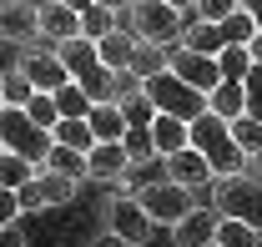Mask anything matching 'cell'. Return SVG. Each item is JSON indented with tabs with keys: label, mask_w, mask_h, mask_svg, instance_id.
<instances>
[{
	"label": "cell",
	"mask_w": 262,
	"mask_h": 247,
	"mask_svg": "<svg viewBox=\"0 0 262 247\" xmlns=\"http://www.w3.org/2000/svg\"><path fill=\"white\" fill-rule=\"evenodd\" d=\"M126 152H131V167H146L157 156V141H151V126H131L126 131Z\"/></svg>",
	"instance_id": "f546056e"
},
{
	"label": "cell",
	"mask_w": 262,
	"mask_h": 247,
	"mask_svg": "<svg viewBox=\"0 0 262 247\" xmlns=\"http://www.w3.org/2000/svg\"><path fill=\"white\" fill-rule=\"evenodd\" d=\"M237 10H242V0H196V20H212V26L232 20Z\"/></svg>",
	"instance_id": "1f68e13d"
},
{
	"label": "cell",
	"mask_w": 262,
	"mask_h": 247,
	"mask_svg": "<svg viewBox=\"0 0 262 247\" xmlns=\"http://www.w3.org/2000/svg\"><path fill=\"white\" fill-rule=\"evenodd\" d=\"M166 5H177V10H196V0H166Z\"/></svg>",
	"instance_id": "b9f144b4"
},
{
	"label": "cell",
	"mask_w": 262,
	"mask_h": 247,
	"mask_svg": "<svg viewBox=\"0 0 262 247\" xmlns=\"http://www.w3.org/2000/svg\"><path fill=\"white\" fill-rule=\"evenodd\" d=\"M136 46H141V35L126 31V26H116L111 35H101V40H96L101 61L111 66V71H131V61H136Z\"/></svg>",
	"instance_id": "ac0fdd59"
},
{
	"label": "cell",
	"mask_w": 262,
	"mask_h": 247,
	"mask_svg": "<svg viewBox=\"0 0 262 247\" xmlns=\"http://www.w3.org/2000/svg\"><path fill=\"white\" fill-rule=\"evenodd\" d=\"M56 141H66V147H76V152L91 156V147H96V131H91V121H86V116H71V121L56 126Z\"/></svg>",
	"instance_id": "83f0119b"
},
{
	"label": "cell",
	"mask_w": 262,
	"mask_h": 247,
	"mask_svg": "<svg viewBox=\"0 0 262 247\" xmlns=\"http://www.w3.org/2000/svg\"><path fill=\"white\" fill-rule=\"evenodd\" d=\"M242 10L252 15V26H257V31H262V0H242Z\"/></svg>",
	"instance_id": "8d00e7d4"
},
{
	"label": "cell",
	"mask_w": 262,
	"mask_h": 247,
	"mask_svg": "<svg viewBox=\"0 0 262 247\" xmlns=\"http://www.w3.org/2000/svg\"><path fill=\"white\" fill-rule=\"evenodd\" d=\"M171 71H177L182 81H192L196 91H207V96L222 86V66H217V56L192 51V46H171Z\"/></svg>",
	"instance_id": "7c38bea8"
},
{
	"label": "cell",
	"mask_w": 262,
	"mask_h": 247,
	"mask_svg": "<svg viewBox=\"0 0 262 247\" xmlns=\"http://www.w3.org/2000/svg\"><path fill=\"white\" fill-rule=\"evenodd\" d=\"M217 227H222V207H217V202H212V207L196 202L192 212L171 227V247H212L217 242Z\"/></svg>",
	"instance_id": "8fae6325"
},
{
	"label": "cell",
	"mask_w": 262,
	"mask_h": 247,
	"mask_svg": "<svg viewBox=\"0 0 262 247\" xmlns=\"http://www.w3.org/2000/svg\"><path fill=\"white\" fill-rule=\"evenodd\" d=\"M247 46H252V61H257V66H262V31H257V35H252V40H247Z\"/></svg>",
	"instance_id": "f35d334b"
},
{
	"label": "cell",
	"mask_w": 262,
	"mask_h": 247,
	"mask_svg": "<svg viewBox=\"0 0 262 247\" xmlns=\"http://www.w3.org/2000/svg\"><path fill=\"white\" fill-rule=\"evenodd\" d=\"M212 111L227 116V121L247 116V81H222V86L212 91Z\"/></svg>",
	"instance_id": "603a6c76"
},
{
	"label": "cell",
	"mask_w": 262,
	"mask_h": 247,
	"mask_svg": "<svg viewBox=\"0 0 262 247\" xmlns=\"http://www.w3.org/2000/svg\"><path fill=\"white\" fill-rule=\"evenodd\" d=\"M0 101L5 106H31L35 101V81L15 66V71H5V81H0Z\"/></svg>",
	"instance_id": "484cf974"
},
{
	"label": "cell",
	"mask_w": 262,
	"mask_h": 247,
	"mask_svg": "<svg viewBox=\"0 0 262 247\" xmlns=\"http://www.w3.org/2000/svg\"><path fill=\"white\" fill-rule=\"evenodd\" d=\"M166 66H171V46H157V40H141V46H136V61H131V76L151 81V76H162Z\"/></svg>",
	"instance_id": "44dd1931"
},
{
	"label": "cell",
	"mask_w": 262,
	"mask_h": 247,
	"mask_svg": "<svg viewBox=\"0 0 262 247\" xmlns=\"http://www.w3.org/2000/svg\"><path fill=\"white\" fill-rule=\"evenodd\" d=\"M20 212H26V207H20V197H15V192L5 187V192H0V222L10 227V222H15V217H20Z\"/></svg>",
	"instance_id": "836d02e7"
},
{
	"label": "cell",
	"mask_w": 262,
	"mask_h": 247,
	"mask_svg": "<svg viewBox=\"0 0 262 247\" xmlns=\"http://www.w3.org/2000/svg\"><path fill=\"white\" fill-rule=\"evenodd\" d=\"M81 26H86V35H91V40H101V35H111L116 26H121V15H116L111 5H91V10L81 15Z\"/></svg>",
	"instance_id": "f1b7e54d"
},
{
	"label": "cell",
	"mask_w": 262,
	"mask_h": 247,
	"mask_svg": "<svg viewBox=\"0 0 262 247\" xmlns=\"http://www.w3.org/2000/svg\"><path fill=\"white\" fill-rule=\"evenodd\" d=\"M101 222H106V232H116V237H126L131 247H146L151 242V212L141 207V197L136 192H116V197H106V207H101Z\"/></svg>",
	"instance_id": "5b68a950"
},
{
	"label": "cell",
	"mask_w": 262,
	"mask_h": 247,
	"mask_svg": "<svg viewBox=\"0 0 262 247\" xmlns=\"http://www.w3.org/2000/svg\"><path fill=\"white\" fill-rule=\"evenodd\" d=\"M81 247H131V242L116 237V232H101V237H91V242H81Z\"/></svg>",
	"instance_id": "e575fe53"
},
{
	"label": "cell",
	"mask_w": 262,
	"mask_h": 247,
	"mask_svg": "<svg viewBox=\"0 0 262 247\" xmlns=\"http://www.w3.org/2000/svg\"><path fill=\"white\" fill-rule=\"evenodd\" d=\"M247 172H252V177H262V147H257L252 156H247Z\"/></svg>",
	"instance_id": "74e56055"
},
{
	"label": "cell",
	"mask_w": 262,
	"mask_h": 247,
	"mask_svg": "<svg viewBox=\"0 0 262 247\" xmlns=\"http://www.w3.org/2000/svg\"><path fill=\"white\" fill-rule=\"evenodd\" d=\"M86 121H91V131H96V141H126V131H131L121 101H96Z\"/></svg>",
	"instance_id": "e0dca14e"
},
{
	"label": "cell",
	"mask_w": 262,
	"mask_h": 247,
	"mask_svg": "<svg viewBox=\"0 0 262 247\" xmlns=\"http://www.w3.org/2000/svg\"><path fill=\"white\" fill-rule=\"evenodd\" d=\"M192 147L212 161L217 177H237V172H247V152L237 147L232 121H227V116H217V111H202V116L192 121Z\"/></svg>",
	"instance_id": "6da1fadb"
},
{
	"label": "cell",
	"mask_w": 262,
	"mask_h": 247,
	"mask_svg": "<svg viewBox=\"0 0 262 247\" xmlns=\"http://www.w3.org/2000/svg\"><path fill=\"white\" fill-rule=\"evenodd\" d=\"M212 247H217V242H212Z\"/></svg>",
	"instance_id": "7bdbcfd3"
},
{
	"label": "cell",
	"mask_w": 262,
	"mask_h": 247,
	"mask_svg": "<svg viewBox=\"0 0 262 247\" xmlns=\"http://www.w3.org/2000/svg\"><path fill=\"white\" fill-rule=\"evenodd\" d=\"M76 192H81V182H76V177L40 167V172H35V177L20 187L15 197H20V207H26V212H40V207H66V202H76Z\"/></svg>",
	"instance_id": "ba28073f"
},
{
	"label": "cell",
	"mask_w": 262,
	"mask_h": 247,
	"mask_svg": "<svg viewBox=\"0 0 262 247\" xmlns=\"http://www.w3.org/2000/svg\"><path fill=\"white\" fill-rule=\"evenodd\" d=\"M56 51H61L66 71H71V76H76L81 86H86V81L96 76L101 66H106V61H101V51H96V40H91V35H76V40H61Z\"/></svg>",
	"instance_id": "2e32d148"
},
{
	"label": "cell",
	"mask_w": 262,
	"mask_h": 247,
	"mask_svg": "<svg viewBox=\"0 0 262 247\" xmlns=\"http://www.w3.org/2000/svg\"><path fill=\"white\" fill-rule=\"evenodd\" d=\"M40 35H46L51 46L86 35V26H81V10H71L66 0H46V5H40Z\"/></svg>",
	"instance_id": "9a60e30c"
},
{
	"label": "cell",
	"mask_w": 262,
	"mask_h": 247,
	"mask_svg": "<svg viewBox=\"0 0 262 247\" xmlns=\"http://www.w3.org/2000/svg\"><path fill=\"white\" fill-rule=\"evenodd\" d=\"M182 46H192V51H207V56H222V26H212V20H196V26H187V35H182Z\"/></svg>",
	"instance_id": "4316f807"
},
{
	"label": "cell",
	"mask_w": 262,
	"mask_h": 247,
	"mask_svg": "<svg viewBox=\"0 0 262 247\" xmlns=\"http://www.w3.org/2000/svg\"><path fill=\"white\" fill-rule=\"evenodd\" d=\"M146 96H151V106H157L162 116H182V121H196L202 111H212V96L196 91L192 81H182L171 66H166L162 76L146 81Z\"/></svg>",
	"instance_id": "277c9868"
},
{
	"label": "cell",
	"mask_w": 262,
	"mask_h": 247,
	"mask_svg": "<svg viewBox=\"0 0 262 247\" xmlns=\"http://www.w3.org/2000/svg\"><path fill=\"white\" fill-rule=\"evenodd\" d=\"M247 111L262 121V66H252V76H247Z\"/></svg>",
	"instance_id": "d6a6232c"
},
{
	"label": "cell",
	"mask_w": 262,
	"mask_h": 247,
	"mask_svg": "<svg viewBox=\"0 0 262 247\" xmlns=\"http://www.w3.org/2000/svg\"><path fill=\"white\" fill-rule=\"evenodd\" d=\"M136 197H141V207L151 212V222H162V227H177V222L196 207V192H192V187H182V182H171V177L136 187Z\"/></svg>",
	"instance_id": "52a82bcc"
},
{
	"label": "cell",
	"mask_w": 262,
	"mask_h": 247,
	"mask_svg": "<svg viewBox=\"0 0 262 247\" xmlns=\"http://www.w3.org/2000/svg\"><path fill=\"white\" fill-rule=\"evenodd\" d=\"M46 167H51V172H66V177H76V182H91V156L76 152V147H66V141H56V147H51Z\"/></svg>",
	"instance_id": "ffe728a7"
},
{
	"label": "cell",
	"mask_w": 262,
	"mask_h": 247,
	"mask_svg": "<svg viewBox=\"0 0 262 247\" xmlns=\"http://www.w3.org/2000/svg\"><path fill=\"white\" fill-rule=\"evenodd\" d=\"M151 141H157V156L182 152V147H192V121H182V116H162V111H157V121H151Z\"/></svg>",
	"instance_id": "d6986e66"
},
{
	"label": "cell",
	"mask_w": 262,
	"mask_h": 247,
	"mask_svg": "<svg viewBox=\"0 0 262 247\" xmlns=\"http://www.w3.org/2000/svg\"><path fill=\"white\" fill-rule=\"evenodd\" d=\"M0 147L31 156L35 167H46V156H51V147H56V131H46L26 106H5V111H0Z\"/></svg>",
	"instance_id": "3957f363"
},
{
	"label": "cell",
	"mask_w": 262,
	"mask_h": 247,
	"mask_svg": "<svg viewBox=\"0 0 262 247\" xmlns=\"http://www.w3.org/2000/svg\"><path fill=\"white\" fill-rule=\"evenodd\" d=\"M20 71L35 81V91H61L66 81H76L71 71H66V61H61V51L56 46H35V51H20Z\"/></svg>",
	"instance_id": "30bf717a"
},
{
	"label": "cell",
	"mask_w": 262,
	"mask_h": 247,
	"mask_svg": "<svg viewBox=\"0 0 262 247\" xmlns=\"http://www.w3.org/2000/svg\"><path fill=\"white\" fill-rule=\"evenodd\" d=\"M217 207H222V217H242L262 232V177H252V172L217 177Z\"/></svg>",
	"instance_id": "8992f818"
},
{
	"label": "cell",
	"mask_w": 262,
	"mask_h": 247,
	"mask_svg": "<svg viewBox=\"0 0 262 247\" xmlns=\"http://www.w3.org/2000/svg\"><path fill=\"white\" fill-rule=\"evenodd\" d=\"M217 66H222V81H247L257 61H252V46H247V40H232V46H222Z\"/></svg>",
	"instance_id": "7402d4cb"
},
{
	"label": "cell",
	"mask_w": 262,
	"mask_h": 247,
	"mask_svg": "<svg viewBox=\"0 0 262 247\" xmlns=\"http://www.w3.org/2000/svg\"><path fill=\"white\" fill-rule=\"evenodd\" d=\"M96 5H111V10H116V15H121V10H126L131 0H96Z\"/></svg>",
	"instance_id": "60d3db41"
},
{
	"label": "cell",
	"mask_w": 262,
	"mask_h": 247,
	"mask_svg": "<svg viewBox=\"0 0 262 247\" xmlns=\"http://www.w3.org/2000/svg\"><path fill=\"white\" fill-rule=\"evenodd\" d=\"M35 172H40V167H35L31 156H20V152H5V147H0V182L10 187V192H20V187L31 182Z\"/></svg>",
	"instance_id": "cb8c5ba5"
},
{
	"label": "cell",
	"mask_w": 262,
	"mask_h": 247,
	"mask_svg": "<svg viewBox=\"0 0 262 247\" xmlns=\"http://www.w3.org/2000/svg\"><path fill=\"white\" fill-rule=\"evenodd\" d=\"M162 167H166V177L171 182H182V187H207V182H217V172H212V161L196 152V147H182V152H171V156H162Z\"/></svg>",
	"instance_id": "5bb4252c"
},
{
	"label": "cell",
	"mask_w": 262,
	"mask_h": 247,
	"mask_svg": "<svg viewBox=\"0 0 262 247\" xmlns=\"http://www.w3.org/2000/svg\"><path fill=\"white\" fill-rule=\"evenodd\" d=\"M66 5H71V10H81V15H86V10H91V5H96V0H66Z\"/></svg>",
	"instance_id": "ab89813d"
},
{
	"label": "cell",
	"mask_w": 262,
	"mask_h": 247,
	"mask_svg": "<svg viewBox=\"0 0 262 247\" xmlns=\"http://www.w3.org/2000/svg\"><path fill=\"white\" fill-rule=\"evenodd\" d=\"M217 247H262V232L252 227V222H242V217H222Z\"/></svg>",
	"instance_id": "d4e9b609"
},
{
	"label": "cell",
	"mask_w": 262,
	"mask_h": 247,
	"mask_svg": "<svg viewBox=\"0 0 262 247\" xmlns=\"http://www.w3.org/2000/svg\"><path fill=\"white\" fill-rule=\"evenodd\" d=\"M131 172V152H126V141H96L91 147V182H126Z\"/></svg>",
	"instance_id": "4fadbf2b"
},
{
	"label": "cell",
	"mask_w": 262,
	"mask_h": 247,
	"mask_svg": "<svg viewBox=\"0 0 262 247\" xmlns=\"http://www.w3.org/2000/svg\"><path fill=\"white\" fill-rule=\"evenodd\" d=\"M232 136H237V147H242V152L252 156V152L262 147V121L247 111V116H237V121H232Z\"/></svg>",
	"instance_id": "4dcf8cb0"
},
{
	"label": "cell",
	"mask_w": 262,
	"mask_h": 247,
	"mask_svg": "<svg viewBox=\"0 0 262 247\" xmlns=\"http://www.w3.org/2000/svg\"><path fill=\"white\" fill-rule=\"evenodd\" d=\"M0 247H26V232H20V227H15V222H10V227H5V232H0Z\"/></svg>",
	"instance_id": "d590c367"
},
{
	"label": "cell",
	"mask_w": 262,
	"mask_h": 247,
	"mask_svg": "<svg viewBox=\"0 0 262 247\" xmlns=\"http://www.w3.org/2000/svg\"><path fill=\"white\" fill-rule=\"evenodd\" d=\"M121 26L136 31L141 40H157V46H182V10L177 5H166V0H131L126 10H121Z\"/></svg>",
	"instance_id": "7a4b0ae2"
},
{
	"label": "cell",
	"mask_w": 262,
	"mask_h": 247,
	"mask_svg": "<svg viewBox=\"0 0 262 247\" xmlns=\"http://www.w3.org/2000/svg\"><path fill=\"white\" fill-rule=\"evenodd\" d=\"M0 31L10 46H20V51H35L46 35H40V5L31 0H5L0 5Z\"/></svg>",
	"instance_id": "9c48e42d"
}]
</instances>
